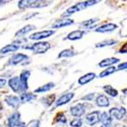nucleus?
Instances as JSON below:
<instances>
[{
  "label": "nucleus",
  "mask_w": 127,
  "mask_h": 127,
  "mask_svg": "<svg viewBox=\"0 0 127 127\" xmlns=\"http://www.w3.org/2000/svg\"><path fill=\"white\" fill-rule=\"evenodd\" d=\"M97 3H98V1H83V2H79V3L75 4V5L69 7L65 11V13H63V16H69L72 13H75V12L79 11V10H82L84 8H87L89 6H92L94 4H97Z\"/></svg>",
  "instance_id": "f257e3e1"
},
{
  "label": "nucleus",
  "mask_w": 127,
  "mask_h": 127,
  "mask_svg": "<svg viewBox=\"0 0 127 127\" xmlns=\"http://www.w3.org/2000/svg\"><path fill=\"white\" fill-rule=\"evenodd\" d=\"M50 4L48 1H32V0H22L18 1V7L19 8H39V7H44Z\"/></svg>",
  "instance_id": "f03ea898"
},
{
  "label": "nucleus",
  "mask_w": 127,
  "mask_h": 127,
  "mask_svg": "<svg viewBox=\"0 0 127 127\" xmlns=\"http://www.w3.org/2000/svg\"><path fill=\"white\" fill-rule=\"evenodd\" d=\"M8 127H26V123L20 120V114L14 112L8 118Z\"/></svg>",
  "instance_id": "7ed1b4c3"
},
{
  "label": "nucleus",
  "mask_w": 127,
  "mask_h": 127,
  "mask_svg": "<svg viewBox=\"0 0 127 127\" xmlns=\"http://www.w3.org/2000/svg\"><path fill=\"white\" fill-rule=\"evenodd\" d=\"M29 49L34 51L37 54H43V53L47 52L50 49V44L47 43V42H40V43L33 44V46L29 47Z\"/></svg>",
  "instance_id": "20e7f679"
},
{
  "label": "nucleus",
  "mask_w": 127,
  "mask_h": 127,
  "mask_svg": "<svg viewBox=\"0 0 127 127\" xmlns=\"http://www.w3.org/2000/svg\"><path fill=\"white\" fill-rule=\"evenodd\" d=\"M125 114H126V110L124 108H112L109 112V116L111 117V119H117V120H121Z\"/></svg>",
  "instance_id": "39448f33"
},
{
  "label": "nucleus",
  "mask_w": 127,
  "mask_h": 127,
  "mask_svg": "<svg viewBox=\"0 0 127 127\" xmlns=\"http://www.w3.org/2000/svg\"><path fill=\"white\" fill-rule=\"evenodd\" d=\"M8 84H9V87L12 89V91L15 92V93H19V92L24 91L23 86H22L20 80H19V77H12V78H10L9 81H8Z\"/></svg>",
  "instance_id": "423d86ee"
},
{
  "label": "nucleus",
  "mask_w": 127,
  "mask_h": 127,
  "mask_svg": "<svg viewBox=\"0 0 127 127\" xmlns=\"http://www.w3.org/2000/svg\"><path fill=\"white\" fill-rule=\"evenodd\" d=\"M55 32L54 31H42V32H37V33L31 35L29 38L31 40H41V39H45L53 35Z\"/></svg>",
  "instance_id": "0eeeda50"
},
{
  "label": "nucleus",
  "mask_w": 127,
  "mask_h": 127,
  "mask_svg": "<svg viewBox=\"0 0 127 127\" xmlns=\"http://www.w3.org/2000/svg\"><path fill=\"white\" fill-rule=\"evenodd\" d=\"M99 121H100V112H98V111L92 112L91 114H89L87 116V122L90 125H95V124H97Z\"/></svg>",
  "instance_id": "6e6552de"
},
{
  "label": "nucleus",
  "mask_w": 127,
  "mask_h": 127,
  "mask_svg": "<svg viewBox=\"0 0 127 127\" xmlns=\"http://www.w3.org/2000/svg\"><path fill=\"white\" fill-rule=\"evenodd\" d=\"M73 97H74V94L73 93H67L65 95H63L62 97H60L57 102H56V107H59V106H62L64 104H67Z\"/></svg>",
  "instance_id": "1a4fd4ad"
},
{
  "label": "nucleus",
  "mask_w": 127,
  "mask_h": 127,
  "mask_svg": "<svg viewBox=\"0 0 127 127\" xmlns=\"http://www.w3.org/2000/svg\"><path fill=\"white\" fill-rule=\"evenodd\" d=\"M27 59H28V56L25 54H15L11 57V59L9 60L8 63L10 65H16V64H19L20 62L27 60Z\"/></svg>",
  "instance_id": "9d476101"
},
{
  "label": "nucleus",
  "mask_w": 127,
  "mask_h": 127,
  "mask_svg": "<svg viewBox=\"0 0 127 127\" xmlns=\"http://www.w3.org/2000/svg\"><path fill=\"white\" fill-rule=\"evenodd\" d=\"M70 112L73 116H75V117H81V116L84 114V112H86V109H84L83 105L78 104V105L74 106V107H72Z\"/></svg>",
  "instance_id": "9b49d317"
},
{
  "label": "nucleus",
  "mask_w": 127,
  "mask_h": 127,
  "mask_svg": "<svg viewBox=\"0 0 127 127\" xmlns=\"http://www.w3.org/2000/svg\"><path fill=\"white\" fill-rule=\"evenodd\" d=\"M73 23V20L72 19H59V20H56V22L53 24V26H52V28L53 29H59V28H63V27H67V26H70V25H72Z\"/></svg>",
  "instance_id": "f8f14e48"
},
{
  "label": "nucleus",
  "mask_w": 127,
  "mask_h": 127,
  "mask_svg": "<svg viewBox=\"0 0 127 127\" xmlns=\"http://www.w3.org/2000/svg\"><path fill=\"white\" fill-rule=\"evenodd\" d=\"M5 102L10 106V107L17 108L20 104V99L16 96H8L5 98Z\"/></svg>",
  "instance_id": "ddd939ff"
},
{
  "label": "nucleus",
  "mask_w": 127,
  "mask_h": 127,
  "mask_svg": "<svg viewBox=\"0 0 127 127\" xmlns=\"http://www.w3.org/2000/svg\"><path fill=\"white\" fill-rule=\"evenodd\" d=\"M30 75H31V72L29 70H26V71H23L22 74L19 76V80H20V83H22V86H23L24 91L28 90V79H29Z\"/></svg>",
  "instance_id": "4468645a"
},
{
  "label": "nucleus",
  "mask_w": 127,
  "mask_h": 127,
  "mask_svg": "<svg viewBox=\"0 0 127 127\" xmlns=\"http://www.w3.org/2000/svg\"><path fill=\"white\" fill-rule=\"evenodd\" d=\"M100 121L102 122V127H111L112 119L108 113H106V112L102 113L100 116Z\"/></svg>",
  "instance_id": "2eb2a0df"
},
{
  "label": "nucleus",
  "mask_w": 127,
  "mask_h": 127,
  "mask_svg": "<svg viewBox=\"0 0 127 127\" xmlns=\"http://www.w3.org/2000/svg\"><path fill=\"white\" fill-rule=\"evenodd\" d=\"M115 29H117V26H116V25H114V24H107V25L101 26L98 29H96V32H98V33H106V32L114 31Z\"/></svg>",
  "instance_id": "dca6fc26"
},
{
  "label": "nucleus",
  "mask_w": 127,
  "mask_h": 127,
  "mask_svg": "<svg viewBox=\"0 0 127 127\" xmlns=\"http://www.w3.org/2000/svg\"><path fill=\"white\" fill-rule=\"evenodd\" d=\"M97 102V105L99 107H108L110 102H109V99L105 96V95H100V96L97 98L96 100Z\"/></svg>",
  "instance_id": "f3484780"
},
{
  "label": "nucleus",
  "mask_w": 127,
  "mask_h": 127,
  "mask_svg": "<svg viewBox=\"0 0 127 127\" xmlns=\"http://www.w3.org/2000/svg\"><path fill=\"white\" fill-rule=\"evenodd\" d=\"M95 77H96V74H95V73H88V74L81 76V77L78 79V83L81 84V86H83V84H86V83L92 81Z\"/></svg>",
  "instance_id": "a211bd4d"
},
{
  "label": "nucleus",
  "mask_w": 127,
  "mask_h": 127,
  "mask_svg": "<svg viewBox=\"0 0 127 127\" xmlns=\"http://www.w3.org/2000/svg\"><path fill=\"white\" fill-rule=\"evenodd\" d=\"M120 60L118 58H107V59H104L102 60L100 63H99V65L101 67H105V66H109V65H112V64H115V63H118Z\"/></svg>",
  "instance_id": "6ab92c4d"
},
{
  "label": "nucleus",
  "mask_w": 127,
  "mask_h": 127,
  "mask_svg": "<svg viewBox=\"0 0 127 127\" xmlns=\"http://www.w3.org/2000/svg\"><path fill=\"white\" fill-rule=\"evenodd\" d=\"M83 35H84L83 31H74V32H71L70 34H68L66 39L67 40H78V39H81Z\"/></svg>",
  "instance_id": "aec40b11"
},
{
  "label": "nucleus",
  "mask_w": 127,
  "mask_h": 127,
  "mask_svg": "<svg viewBox=\"0 0 127 127\" xmlns=\"http://www.w3.org/2000/svg\"><path fill=\"white\" fill-rule=\"evenodd\" d=\"M18 49H19L18 45H13V44L7 45L0 50V54H6V53H9V52H14V51H17Z\"/></svg>",
  "instance_id": "412c9836"
},
{
  "label": "nucleus",
  "mask_w": 127,
  "mask_h": 127,
  "mask_svg": "<svg viewBox=\"0 0 127 127\" xmlns=\"http://www.w3.org/2000/svg\"><path fill=\"white\" fill-rule=\"evenodd\" d=\"M37 98L36 95H33V94H29V93H24L22 94V96H20V102L23 103H28V102H31L33 101Z\"/></svg>",
  "instance_id": "4be33fe9"
},
{
  "label": "nucleus",
  "mask_w": 127,
  "mask_h": 127,
  "mask_svg": "<svg viewBox=\"0 0 127 127\" xmlns=\"http://www.w3.org/2000/svg\"><path fill=\"white\" fill-rule=\"evenodd\" d=\"M53 88H54V83H53V82H49V83H47V84H44V86L38 88L35 92H36V93H45V92L50 91V90L53 89Z\"/></svg>",
  "instance_id": "5701e85b"
},
{
  "label": "nucleus",
  "mask_w": 127,
  "mask_h": 127,
  "mask_svg": "<svg viewBox=\"0 0 127 127\" xmlns=\"http://www.w3.org/2000/svg\"><path fill=\"white\" fill-rule=\"evenodd\" d=\"M34 29H35V27H34V26L28 25V26H26L25 28H23L22 30H19L18 32H16L15 36H17V37H20V36H23V35H25V34L29 33V32H31L32 30H34Z\"/></svg>",
  "instance_id": "b1692460"
},
{
  "label": "nucleus",
  "mask_w": 127,
  "mask_h": 127,
  "mask_svg": "<svg viewBox=\"0 0 127 127\" xmlns=\"http://www.w3.org/2000/svg\"><path fill=\"white\" fill-rule=\"evenodd\" d=\"M104 90H105V92L107 93L108 95H110L111 97H117V95H118V92H117V90H115L113 87H111V86H105L104 87Z\"/></svg>",
  "instance_id": "393cba45"
},
{
  "label": "nucleus",
  "mask_w": 127,
  "mask_h": 127,
  "mask_svg": "<svg viewBox=\"0 0 127 127\" xmlns=\"http://www.w3.org/2000/svg\"><path fill=\"white\" fill-rule=\"evenodd\" d=\"M115 71H117V68H115V67H109L107 69H105L104 71H102L100 73V77H105V76H108L110 74H112V73H114Z\"/></svg>",
  "instance_id": "a878e982"
},
{
  "label": "nucleus",
  "mask_w": 127,
  "mask_h": 127,
  "mask_svg": "<svg viewBox=\"0 0 127 127\" xmlns=\"http://www.w3.org/2000/svg\"><path fill=\"white\" fill-rule=\"evenodd\" d=\"M73 55H75V53L73 52L71 49H66V50H63L58 55V57L59 58H61V57H71Z\"/></svg>",
  "instance_id": "bb28decb"
},
{
  "label": "nucleus",
  "mask_w": 127,
  "mask_h": 127,
  "mask_svg": "<svg viewBox=\"0 0 127 127\" xmlns=\"http://www.w3.org/2000/svg\"><path fill=\"white\" fill-rule=\"evenodd\" d=\"M117 43V41L115 40H108V41H104V42H101V43H99L97 45V47L101 48V47H105V46H110V45H114Z\"/></svg>",
  "instance_id": "cd10ccee"
},
{
  "label": "nucleus",
  "mask_w": 127,
  "mask_h": 127,
  "mask_svg": "<svg viewBox=\"0 0 127 127\" xmlns=\"http://www.w3.org/2000/svg\"><path fill=\"white\" fill-rule=\"evenodd\" d=\"M43 101L45 102V104L47 105V106H50V105H52V103L55 101V95H51V96L49 97H46L45 99H43Z\"/></svg>",
  "instance_id": "c85d7f7f"
},
{
  "label": "nucleus",
  "mask_w": 127,
  "mask_h": 127,
  "mask_svg": "<svg viewBox=\"0 0 127 127\" xmlns=\"http://www.w3.org/2000/svg\"><path fill=\"white\" fill-rule=\"evenodd\" d=\"M56 121L57 122H62V123H66V118L63 113H58L56 116Z\"/></svg>",
  "instance_id": "c756f323"
},
{
  "label": "nucleus",
  "mask_w": 127,
  "mask_h": 127,
  "mask_svg": "<svg viewBox=\"0 0 127 127\" xmlns=\"http://www.w3.org/2000/svg\"><path fill=\"white\" fill-rule=\"evenodd\" d=\"M81 125H82L81 119H74L70 122V126H72V127H80Z\"/></svg>",
  "instance_id": "7c9ffc66"
},
{
  "label": "nucleus",
  "mask_w": 127,
  "mask_h": 127,
  "mask_svg": "<svg viewBox=\"0 0 127 127\" xmlns=\"http://www.w3.org/2000/svg\"><path fill=\"white\" fill-rule=\"evenodd\" d=\"M96 22H99V19H98V18L89 19V20H87V22H83V23L81 24V26H83V27H90V26H92L93 24H95Z\"/></svg>",
  "instance_id": "2f4dec72"
},
{
  "label": "nucleus",
  "mask_w": 127,
  "mask_h": 127,
  "mask_svg": "<svg viewBox=\"0 0 127 127\" xmlns=\"http://www.w3.org/2000/svg\"><path fill=\"white\" fill-rule=\"evenodd\" d=\"M122 69H127V62H124V63H121V64H119L117 70H122Z\"/></svg>",
  "instance_id": "473e14b6"
},
{
  "label": "nucleus",
  "mask_w": 127,
  "mask_h": 127,
  "mask_svg": "<svg viewBox=\"0 0 127 127\" xmlns=\"http://www.w3.org/2000/svg\"><path fill=\"white\" fill-rule=\"evenodd\" d=\"M39 126H40V122H39L38 120H36V121H34V122H32L29 127H39Z\"/></svg>",
  "instance_id": "72a5a7b5"
},
{
  "label": "nucleus",
  "mask_w": 127,
  "mask_h": 127,
  "mask_svg": "<svg viewBox=\"0 0 127 127\" xmlns=\"http://www.w3.org/2000/svg\"><path fill=\"white\" fill-rule=\"evenodd\" d=\"M120 52L121 53H127V43H125L123 45V47L120 49Z\"/></svg>",
  "instance_id": "f704fd0d"
},
{
  "label": "nucleus",
  "mask_w": 127,
  "mask_h": 127,
  "mask_svg": "<svg viewBox=\"0 0 127 127\" xmlns=\"http://www.w3.org/2000/svg\"><path fill=\"white\" fill-rule=\"evenodd\" d=\"M94 96H95V95H94V94L88 95V96H86V97H83V98H82V100H92V99L94 98Z\"/></svg>",
  "instance_id": "c9c22d12"
},
{
  "label": "nucleus",
  "mask_w": 127,
  "mask_h": 127,
  "mask_svg": "<svg viewBox=\"0 0 127 127\" xmlns=\"http://www.w3.org/2000/svg\"><path fill=\"white\" fill-rule=\"evenodd\" d=\"M5 83H6V80L4 78H0V88H2Z\"/></svg>",
  "instance_id": "e433bc0d"
},
{
  "label": "nucleus",
  "mask_w": 127,
  "mask_h": 127,
  "mask_svg": "<svg viewBox=\"0 0 127 127\" xmlns=\"http://www.w3.org/2000/svg\"><path fill=\"white\" fill-rule=\"evenodd\" d=\"M122 92H123V94H125V95H127V89H124V90H123Z\"/></svg>",
  "instance_id": "4c0bfd02"
},
{
  "label": "nucleus",
  "mask_w": 127,
  "mask_h": 127,
  "mask_svg": "<svg viewBox=\"0 0 127 127\" xmlns=\"http://www.w3.org/2000/svg\"><path fill=\"white\" fill-rule=\"evenodd\" d=\"M2 3H5V2H3V1H0V5H1Z\"/></svg>",
  "instance_id": "58836bf2"
},
{
  "label": "nucleus",
  "mask_w": 127,
  "mask_h": 127,
  "mask_svg": "<svg viewBox=\"0 0 127 127\" xmlns=\"http://www.w3.org/2000/svg\"><path fill=\"white\" fill-rule=\"evenodd\" d=\"M2 109V106H1V104H0V110H1Z\"/></svg>",
  "instance_id": "ea45409f"
},
{
  "label": "nucleus",
  "mask_w": 127,
  "mask_h": 127,
  "mask_svg": "<svg viewBox=\"0 0 127 127\" xmlns=\"http://www.w3.org/2000/svg\"><path fill=\"white\" fill-rule=\"evenodd\" d=\"M120 127H124V126H120Z\"/></svg>",
  "instance_id": "a19ab883"
}]
</instances>
